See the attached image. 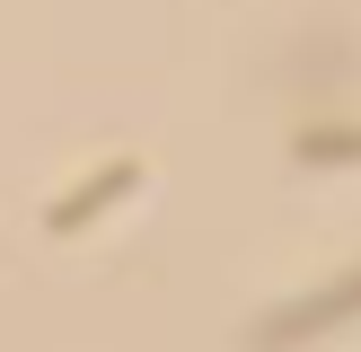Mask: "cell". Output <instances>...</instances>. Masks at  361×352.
Here are the masks:
<instances>
[{
    "mask_svg": "<svg viewBox=\"0 0 361 352\" xmlns=\"http://www.w3.org/2000/svg\"><path fill=\"white\" fill-rule=\"evenodd\" d=\"M353 317H361V264L335 273L326 291H300V299H282V308H264L256 326H247V352H300V344H317V334L353 326Z\"/></svg>",
    "mask_w": 361,
    "mask_h": 352,
    "instance_id": "6da1fadb",
    "label": "cell"
},
{
    "mask_svg": "<svg viewBox=\"0 0 361 352\" xmlns=\"http://www.w3.org/2000/svg\"><path fill=\"white\" fill-rule=\"evenodd\" d=\"M123 194H141V158H106L97 176H80V185H71L62 203L44 211V229H53V238H80L97 211H115V203H123Z\"/></svg>",
    "mask_w": 361,
    "mask_h": 352,
    "instance_id": "7a4b0ae2",
    "label": "cell"
},
{
    "mask_svg": "<svg viewBox=\"0 0 361 352\" xmlns=\"http://www.w3.org/2000/svg\"><path fill=\"white\" fill-rule=\"evenodd\" d=\"M300 168H361V123H335V132H300L291 141Z\"/></svg>",
    "mask_w": 361,
    "mask_h": 352,
    "instance_id": "3957f363",
    "label": "cell"
}]
</instances>
